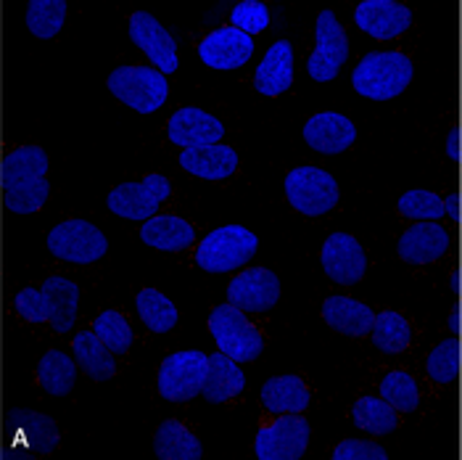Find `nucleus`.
Returning <instances> with one entry per match:
<instances>
[{
    "label": "nucleus",
    "instance_id": "f3484780",
    "mask_svg": "<svg viewBox=\"0 0 462 460\" xmlns=\"http://www.w3.org/2000/svg\"><path fill=\"white\" fill-rule=\"evenodd\" d=\"M355 24L373 40H396L412 27V11L399 0H362L355 8Z\"/></svg>",
    "mask_w": 462,
    "mask_h": 460
},
{
    "label": "nucleus",
    "instance_id": "c756f323",
    "mask_svg": "<svg viewBox=\"0 0 462 460\" xmlns=\"http://www.w3.org/2000/svg\"><path fill=\"white\" fill-rule=\"evenodd\" d=\"M352 424L359 428V431H365V434H370V437H386V434H393L396 428H399V410L392 408L381 394L378 397H370V394H365V397H359L355 405H352Z\"/></svg>",
    "mask_w": 462,
    "mask_h": 460
},
{
    "label": "nucleus",
    "instance_id": "58836bf2",
    "mask_svg": "<svg viewBox=\"0 0 462 460\" xmlns=\"http://www.w3.org/2000/svg\"><path fill=\"white\" fill-rule=\"evenodd\" d=\"M273 22L270 8L262 0H241L230 11V27L246 33V35H262Z\"/></svg>",
    "mask_w": 462,
    "mask_h": 460
},
{
    "label": "nucleus",
    "instance_id": "473e14b6",
    "mask_svg": "<svg viewBox=\"0 0 462 460\" xmlns=\"http://www.w3.org/2000/svg\"><path fill=\"white\" fill-rule=\"evenodd\" d=\"M449 210L452 207L441 193H433L426 188H410L396 202L399 217L412 220V222H447Z\"/></svg>",
    "mask_w": 462,
    "mask_h": 460
},
{
    "label": "nucleus",
    "instance_id": "bb28decb",
    "mask_svg": "<svg viewBox=\"0 0 462 460\" xmlns=\"http://www.w3.org/2000/svg\"><path fill=\"white\" fill-rule=\"evenodd\" d=\"M153 455L159 460H201L204 445L182 421L167 418L153 434Z\"/></svg>",
    "mask_w": 462,
    "mask_h": 460
},
{
    "label": "nucleus",
    "instance_id": "9d476101",
    "mask_svg": "<svg viewBox=\"0 0 462 460\" xmlns=\"http://www.w3.org/2000/svg\"><path fill=\"white\" fill-rule=\"evenodd\" d=\"M312 426L304 413H283L259 426L254 437V455L259 460H301L310 447Z\"/></svg>",
    "mask_w": 462,
    "mask_h": 460
},
{
    "label": "nucleus",
    "instance_id": "aec40b11",
    "mask_svg": "<svg viewBox=\"0 0 462 460\" xmlns=\"http://www.w3.org/2000/svg\"><path fill=\"white\" fill-rule=\"evenodd\" d=\"M293 77H296L293 45L291 40H275L254 71V88L259 96L278 99L293 88Z\"/></svg>",
    "mask_w": 462,
    "mask_h": 460
},
{
    "label": "nucleus",
    "instance_id": "f257e3e1",
    "mask_svg": "<svg viewBox=\"0 0 462 460\" xmlns=\"http://www.w3.org/2000/svg\"><path fill=\"white\" fill-rule=\"evenodd\" d=\"M11 307L27 323H51L56 333H69L79 307V286L64 276H51L40 288L27 286L16 291Z\"/></svg>",
    "mask_w": 462,
    "mask_h": 460
},
{
    "label": "nucleus",
    "instance_id": "c9c22d12",
    "mask_svg": "<svg viewBox=\"0 0 462 460\" xmlns=\"http://www.w3.org/2000/svg\"><path fill=\"white\" fill-rule=\"evenodd\" d=\"M48 167H51V159L42 146H16L3 159V183L45 177Z\"/></svg>",
    "mask_w": 462,
    "mask_h": 460
},
{
    "label": "nucleus",
    "instance_id": "1a4fd4ad",
    "mask_svg": "<svg viewBox=\"0 0 462 460\" xmlns=\"http://www.w3.org/2000/svg\"><path fill=\"white\" fill-rule=\"evenodd\" d=\"M349 61V35L336 11L325 8L315 22V51L307 59V74L315 82H333Z\"/></svg>",
    "mask_w": 462,
    "mask_h": 460
},
{
    "label": "nucleus",
    "instance_id": "f704fd0d",
    "mask_svg": "<svg viewBox=\"0 0 462 460\" xmlns=\"http://www.w3.org/2000/svg\"><path fill=\"white\" fill-rule=\"evenodd\" d=\"M67 0H30L24 11V24L37 40H53L67 22Z\"/></svg>",
    "mask_w": 462,
    "mask_h": 460
},
{
    "label": "nucleus",
    "instance_id": "39448f33",
    "mask_svg": "<svg viewBox=\"0 0 462 460\" xmlns=\"http://www.w3.org/2000/svg\"><path fill=\"white\" fill-rule=\"evenodd\" d=\"M283 191L288 204L304 217H322L333 212L341 202L338 180L322 167H293L283 180Z\"/></svg>",
    "mask_w": 462,
    "mask_h": 460
},
{
    "label": "nucleus",
    "instance_id": "c85d7f7f",
    "mask_svg": "<svg viewBox=\"0 0 462 460\" xmlns=\"http://www.w3.org/2000/svg\"><path fill=\"white\" fill-rule=\"evenodd\" d=\"M77 371L79 365L74 354L69 357L64 350H48L37 362V384L51 397H67L77 384Z\"/></svg>",
    "mask_w": 462,
    "mask_h": 460
},
{
    "label": "nucleus",
    "instance_id": "423d86ee",
    "mask_svg": "<svg viewBox=\"0 0 462 460\" xmlns=\"http://www.w3.org/2000/svg\"><path fill=\"white\" fill-rule=\"evenodd\" d=\"M209 333L219 352L238 360V362H254L264 352V336L249 320L244 310L225 302L217 305L209 315Z\"/></svg>",
    "mask_w": 462,
    "mask_h": 460
},
{
    "label": "nucleus",
    "instance_id": "6e6552de",
    "mask_svg": "<svg viewBox=\"0 0 462 460\" xmlns=\"http://www.w3.org/2000/svg\"><path fill=\"white\" fill-rule=\"evenodd\" d=\"M48 251L69 265H93L98 259H104L108 251V239L101 228H96L88 220L71 217L59 222L48 239H45Z\"/></svg>",
    "mask_w": 462,
    "mask_h": 460
},
{
    "label": "nucleus",
    "instance_id": "72a5a7b5",
    "mask_svg": "<svg viewBox=\"0 0 462 460\" xmlns=\"http://www.w3.org/2000/svg\"><path fill=\"white\" fill-rule=\"evenodd\" d=\"M51 196L48 177H30V180H14L3 183V202L5 210L14 214H35L45 207Z\"/></svg>",
    "mask_w": 462,
    "mask_h": 460
},
{
    "label": "nucleus",
    "instance_id": "2f4dec72",
    "mask_svg": "<svg viewBox=\"0 0 462 460\" xmlns=\"http://www.w3.org/2000/svg\"><path fill=\"white\" fill-rule=\"evenodd\" d=\"M135 310H138V318L143 320V325L153 333H170L180 320L175 302L151 286L141 288V294L135 296Z\"/></svg>",
    "mask_w": 462,
    "mask_h": 460
},
{
    "label": "nucleus",
    "instance_id": "5701e85b",
    "mask_svg": "<svg viewBox=\"0 0 462 460\" xmlns=\"http://www.w3.org/2000/svg\"><path fill=\"white\" fill-rule=\"evenodd\" d=\"M259 399H262V408L273 416L304 413L312 405V391L304 384L301 376L285 373V376L267 379L259 390Z\"/></svg>",
    "mask_w": 462,
    "mask_h": 460
},
{
    "label": "nucleus",
    "instance_id": "e433bc0d",
    "mask_svg": "<svg viewBox=\"0 0 462 460\" xmlns=\"http://www.w3.org/2000/svg\"><path fill=\"white\" fill-rule=\"evenodd\" d=\"M378 394H381L392 408H396L402 416L415 413V410L420 408V387H418L415 376L407 373V371H399V368H393V371H389V373L381 379Z\"/></svg>",
    "mask_w": 462,
    "mask_h": 460
},
{
    "label": "nucleus",
    "instance_id": "b1692460",
    "mask_svg": "<svg viewBox=\"0 0 462 460\" xmlns=\"http://www.w3.org/2000/svg\"><path fill=\"white\" fill-rule=\"evenodd\" d=\"M244 390H246V376L241 371V362L219 350L209 354V373H207V384H204L201 397L209 405H222V402L241 397Z\"/></svg>",
    "mask_w": 462,
    "mask_h": 460
},
{
    "label": "nucleus",
    "instance_id": "4be33fe9",
    "mask_svg": "<svg viewBox=\"0 0 462 460\" xmlns=\"http://www.w3.org/2000/svg\"><path fill=\"white\" fill-rule=\"evenodd\" d=\"M178 164L188 175L201 177V180H227L236 175L241 159L233 146L214 143V146H204V148L180 151Z\"/></svg>",
    "mask_w": 462,
    "mask_h": 460
},
{
    "label": "nucleus",
    "instance_id": "4468645a",
    "mask_svg": "<svg viewBox=\"0 0 462 460\" xmlns=\"http://www.w3.org/2000/svg\"><path fill=\"white\" fill-rule=\"evenodd\" d=\"M127 35L135 42V48H141L143 53H145V59H148L156 70L164 71L167 77L180 70L178 42H175V37L170 35V30H167L153 14H148V11H135V14L130 16Z\"/></svg>",
    "mask_w": 462,
    "mask_h": 460
},
{
    "label": "nucleus",
    "instance_id": "ea45409f",
    "mask_svg": "<svg viewBox=\"0 0 462 460\" xmlns=\"http://www.w3.org/2000/svg\"><path fill=\"white\" fill-rule=\"evenodd\" d=\"M455 373H457V357L452 352V347L436 344L426 360L428 381H430L433 387H447V384H452Z\"/></svg>",
    "mask_w": 462,
    "mask_h": 460
},
{
    "label": "nucleus",
    "instance_id": "7ed1b4c3",
    "mask_svg": "<svg viewBox=\"0 0 462 460\" xmlns=\"http://www.w3.org/2000/svg\"><path fill=\"white\" fill-rule=\"evenodd\" d=\"M256 251H259V239L254 230L244 225H222L199 241L193 259L199 270L222 276L246 268Z\"/></svg>",
    "mask_w": 462,
    "mask_h": 460
},
{
    "label": "nucleus",
    "instance_id": "7c9ffc66",
    "mask_svg": "<svg viewBox=\"0 0 462 460\" xmlns=\"http://www.w3.org/2000/svg\"><path fill=\"white\" fill-rule=\"evenodd\" d=\"M412 339H415L412 323L402 313L383 310L375 315L373 331H370V342L375 350H381L383 354H402L412 347Z\"/></svg>",
    "mask_w": 462,
    "mask_h": 460
},
{
    "label": "nucleus",
    "instance_id": "393cba45",
    "mask_svg": "<svg viewBox=\"0 0 462 460\" xmlns=\"http://www.w3.org/2000/svg\"><path fill=\"white\" fill-rule=\"evenodd\" d=\"M141 241L156 251H185L196 244V228L175 214H156L141 225Z\"/></svg>",
    "mask_w": 462,
    "mask_h": 460
},
{
    "label": "nucleus",
    "instance_id": "ddd939ff",
    "mask_svg": "<svg viewBox=\"0 0 462 460\" xmlns=\"http://www.w3.org/2000/svg\"><path fill=\"white\" fill-rule=\"evenodd\" d=\"M281 278L270 268H246L227 286V302L244 310L246 315L270 313L281 302Z\"/></svg>",
    "mask_w": 462,
    "mask_h": 460
},
{
    "label": "nucleus",
    "instance_id": "412c9836",
    "mask_svg": "<svg viewBox=\"0 0 462 460\" xmlns=\"http://www.w3.org/2000/svg\"><path fill=\"white\" fill-rule=\"evenodd\" d=\"M320 315L325 320V325L333 328L336 333L349 336V339H365V336H370L378 313L370 305L359 302V299L344 296V294H333V296H328L322 302Z\"/></svg>",
    "mask_w": 462,
    "mask_h": 460
},
{
    "label": "nucleus",
    "instance_id": "2eb2a0df",
    "mask_svg": "<svg viewBox=\"0 0 462 460\" xmlns=\"http://www.w3.org/2000/svg\"><path fill=\"white\" fill-rule=\"evenodd\" d=\"M322 273L338 286H356L367 273V254L356 241V236L336 230L330 233L320 249Z\"/></svg>",
    "mask_w": 462,
    "mask_h": 460
},
{
    "label": "nucleus",
    "instance_id": "20e7f679",
    "mask_svg": "<svg viewBox=\"0 0 462 460\" xmlns=\"http://www.w3.org/2000/svg\"><path fill=\"white\" fill-rule=\"evenodd\" d=\"M108 93L130 107L138 114H153L167 104L170 99V82L167 74L159 71L156 67H145V64H127V67H116L108 74L106 80Z\"/></svg>",
    "mask_w": 462,
    "mask_h": 460
},
{
    "label": "nucleus",
    "instance_id": "4c0bfd02",
    "mask_svg": "<svg viewBox=\"0 0 462 460\" xmlns=\"http://www.w3.org/2000/svg\"><path fill=\"white\" fill-rule=\"evenodd\" d=\"M90 328L98 333V339H101L116 357L130 352V347H133V342H135V331H133L130 320L125 318L119 310H104L101 315H96Z\"/></svg>",
    "mask_w": 462,
    "mask_h": 460
},
{
    "label": "nucleus",
    "instance_id": "dca6fc26",
    "mask_svg": "<svg viewBox=\"0 0 462 460\" xmlns=\"http://www.w3.org/2000/svg\"><path fill=\"white\" fill-rule=\"evenodd\" d=\"M254 40L246 33L225 24V27H217L209 35L199 42V59L217 71H230L246 67L254 56Z\"/></svg>",
    "mask_w": 462,
    "mask_h": 460
},
{
    "label": "nucleus",
    "instance_id": "9b49d317",
    "mask_svg": "<svg viewBox=\"0 0 462 460\" xmlns=\"http://www.w3.org/2000/svg\"><path fill=\"white\" fill-rule=\"evenodd\" d=\"M172 185L170 180L159 173H151L135 183H122L106 196V207L116 217L145 222L159 214V207L170 199Z\"/></svg>",
    "mask_w": 462,
    "mask_h": 460
},
{
    "label": "nucleus",
    "instance_id": "0eeeda50",
    "mask_svg": "<svg viewBox=\"0 0 462 460\" xmlns=\"http://www.w3.org/2000/svg\"><path fill=\"white\" fill-rule=\"evenodd\" d=\"M209 373V354L201 350H180L162 360L156 391L167 402H190L201 397Z\"/></svg>",
    "mask_w": 462,
    "mask_h": 460
},
{
    "label": "nucleus",
    "instance_id": "f03ea898",
    "mask_svg": "<svg viewBox=\"0 0 462 460\" xmlns=\"http://www.w3.org/2000/svg\"><path fill=\"white\" fill-rule=\"evenodd\" d=\"M415 80V64L404 51H370L356 61L352 88L367 101L386 104L399 99Z\"/></svg>",
    "mask_w": 462,
    "mask_h": 460
},
{
    "label": "nucleus",
    "instance_id": "6ab92c4d",
    "mask_svg": "<svg viewBox=\"0 0 462 460\" xmlns=\"http://www.w3.org/2000/svg\"><path fill=\"white\" fill-rule=\"evenodd\" d=\"M167 138L175 146H182V151L185 148H204V146L222 143L225 125L204 108L182 107L167 122Z\"/></svg>",
    "mask_w": 462,
    "mask_h": 460
},
{
    "label": "nucleus",
    "instance_id": "a19ab883",
    "mask_svg": "<svg viewBox=\"0 0 462 460\" xmlns=\"http://www.w3.org/2000/svg\"><path fill=\"white\" fill-rule=\"evenodd\" d=\"M333 460H389V450L373 439H344L333 447Z\"/></svg>",
    "mask_w": 462,
    "mask_h": 460
},
{
    "label": "nucleus",
    "instance_id": "a211bd4d",
    "mask_svg": "<svg viewBox=\"0 0 462 460\" xmlns=\"http://www.w3.org/2000/svg\"><path fill=\"white\" fill-rule=\"evenodd\" d=\"M301 138L312 151L325 154V156H336L355 146L356 125L341 111H320L304 122Z\"/></svg>",
    "mask_w": 462,
    "mask_h": 460
},
{
    "label": "nucleus",
    "instance_id": "a878e982",
    "mask_svg": "<svg viewBox=\"0 0 462 460\" xmlns=\"http://www.w3.org/2000/svg\"><path fill=\"white\" fill-rule=\"evenodd\" d=\"M71 354L79 365V371L93 381H111L116 376V354L98 339L93 328L79 331L71 339Z\"/></svg>",
    "mask_w": 462,
    "mask_h": 460
},
{
    "label": "nucleus",
    "instance_id": "f8f14e48",
    "mask_svg": "<svg viewBox=\"0 0 462 460\" xmlns=\"http://www.w3.org/2000/svg\"><path fill=\"white\" fill-rule=\"evenodd\" d=\"M452 228L449 222H412L396 241V254L412 268L441 262L452 251Z\"/></svg>",
    "mask_w": 462,
    "mask_h": 460
},
{
    "label": "nucleus",
    "instance_id": "cd10ccee",
    "mask_svg": "<svg viewBox=\"0 0 462 460\" xmlns=\"http://www.w3.org/2000/svg\"><path fill=\"white\" fill-rule=\"evenodd\" d=\"M11 421H16V445L35 447L37 455H51L61 442V428L48 413L16 410Z\"/></svg>",
    "mask_w": 462,
    "mask_h": 460
}]
</instances>
